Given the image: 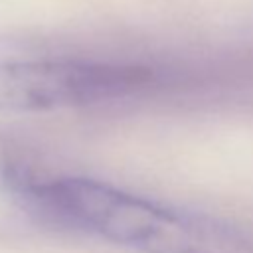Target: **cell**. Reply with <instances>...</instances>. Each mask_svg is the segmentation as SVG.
Masks as SVG:
<instances>
[{"label":"cell","instance_id":"1","mask_svg":"<svg viewBox=\"0 0 253 253\" xmlns=\"http://www.w3.org/2000/svg\"><path fill=\"white\" fill-rule=\"evenodd\" d=\"M10 188L40 217L144 253H253V239L211 217L180 211L91 178H38L6 170Z\"/></svg>","mask_w":253,"mask_h":253},{"label":"cell","instance_id":"2","mask_svg":"<svg viewBox=\"0 0 253 253\" xmlns=\"http://www.w3.org/2000/svg\"><path fill=\"white\" fill-rule=\"evenodd\" d=\"M152 71L140 65L30 59L0 63V109L49 111L121 99L142 91Z\"/></svg>","mask_w":253,"mask_h":253}]
</instances>
